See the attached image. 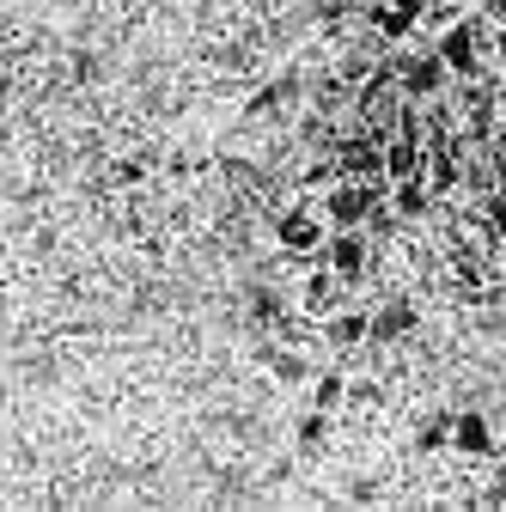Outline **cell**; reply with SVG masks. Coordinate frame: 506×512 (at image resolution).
Here are the masks:
<instances>
[{
	"mask_svg": "<svg viewBox=\"0 0 506 512\" xmlns=\"http://www.w3.org/2000/svg\"><path fill=\"white\" fill-rule=\"evenodd\" d=\"M488 19H476V13H464V19H452L446 31H433L427 43H433V55L446 61V74L452 80H476L482 68H488Z\"/></svg>",
	"mask_w": 506,
	"mask_h": 512,
	"instance_id": "6da1fadb",
	"label": "cell"
},
{
	"mask_svg": "<svg viewBox=\"0 0 506 512\" xmlns=\"http://www.w3.org/2000/svg\"><path fill=\"white\" fill-rule=\"evenodd\" d=\"M324 214L318 208H287V214H275V238H281V256H287V269H311V263H324Z\"/></svg>",
	"mask_w": 506,
	"mask_h": 512,
	"instance_id": "7a4b0ae2",
	"label": "cell"
},
{
	"mask_svg": "<svg viewBox=\"0 0 506 512\" xmlns=\"http://www.w3.org/2000/svg\"><path fill=\"white\" fill-rule=\"evenodd\" d=\"M318 256H324L342 281H366V275L378 269V250H372V232H366V226H330Z\"/></svg>",
	"mask_w": 506,
	"mask_h": 512,
	"instance_id": "3957f363",
	"label": "cell"
},
{
	"mask_svg": "<svg viewBox=\"0 0 506 512\" xmlns=\"http://www.w3.org/2000/svg\"><path fill=\"white\" fill-rule=\"evenodd\" d=\"M391 74H397V92L409 98V104H433L439 92H446V61L433 55V43L421 49V55H391Z\"/></svg>",
	"mask_w": 506,
	"mask_h": 512,
	"instance_id": "277c9868",
	"label": "cell"
},
{
	"mask_svg": "<svg viewBox=\"0 0 506 512\" xmlns=\"http://www.w3.org/2000/svg\"><path fill=\"white\" fill-rule=\"evenodd\" d=\"M372 202H378V183L336 177V183H324V202H318V214H324V226H366Z\"/></svg>",
	"mask_w": 506,
	"mask_h": 512,
	"instance_id": "5b68a950",
	"label": "cell"
},
{
	"mask_svg": "<svg viewBox=\"0 0 506 512\" xmlns=\"http://www.w3.org/2000/svg\"><path fill=\"white\" fill-rule=\"evenodd\" d=\"M452 452L458 458H494V421H488V409H452Z\"/></svg>",
	"mask_w": 506,
	"mask_h": 512,
	"instance_id": "8992f818",
	"label": "cell"
},
{
	"mask_svg": "<svg viewBox=\"0 0 506 512\" xmlns=\"http://www.w3.org/2000/svg\"><path fill=\"white\" fill-rule=\"evenodd\" d=\"M421 330V311H415V299H385L372 311V330H366V342L372 348H391V342H409Z\"/></svg>",
	"mask_w": 506,
	"mask_h": 512,
	"instance_id": "52a82bcc",
	"label": "cell"
},
{
	"mask_svg": "<svg viewBox=\"0 0 506 512\" xmlns=\"http://www.w3.org/2000/svg\"><path fill=\"white\" fill-rule=\"evenodd\" d=\"M342 287H348V281H342L330 263H311V269H305V287H299V311H305V317H330V311L342 305Z\"/></svg>",
	"mask_w": 506,
	"mask_h": 512,
	"instance_id": "ba28073f",
	"label": "cell"
},
{
	"mask_svg": "<svg viewBox=\"0 0 506 512\" xmlns=\"http://www.w3.org/2000/svg\"><path fill=\"white\" fill-rule=\"evenodd\" d=\"M318 324H324V342H330L336 354H354V348H366V330H372V311L336 305L330 317H318Z\"/></svg>",
	"mask_w": 506,
	"mask_h": 512,
	"instance_id": "9c48e42d",
	"label": "cell"
},
{
	"mask_svg": "<svg viewBox=\"0 0 506 512\" xmlns=\"http://www.w3.org/2000/svg\"><path fill=\"white\" fill-rule=\"evenodd\" d=\"M433 202H439V196L427 189V177H397V183H391V214H397V220H427Z\"/></svg>",
	"mask_w": 506,
	"mask_h": 512,
	"instance_id": "30bf717a",
	"label": "cell"
},
{
	"mask_svg": "<svg viewBox=\"0 0 506 512\" xmlns=\"http://www.w3.org/2000/svg\"><path fill=\"white\" fill-rule=\"evenodd\" d=\"M263 366H269L275 384H305V378H311V360H305L293 342H269V348H263Z\"/></svg>",
	"mask_w": 506,
	"mask_h": 512,
	"instance_id": "8fae6325",
	"label": "cell"
},
{
	"mask_svg": "<svg viewBox=\"0 0 506 512\" xmlns=\"http://www.w3.org/2000/svg\"><path fill=\"white\" fill-rule=\"evenodd\" d=\"M330 421H336V415H324V409H305V415L293 421V439H299L305 458H318L324 445H330Z\"/></svg>",
	"mask_w": 506,
	"mask_h": 512,
	"instance_id": "7c38bea8",
	"label": "cell"
},
{
	"mask_svg": "<svg viewBox=\"0 0 506 512\" xmlns=\"http://www.w3.org/2000/svg\"><path fill=\"white\" fill-rule=\"evenodd\" d=\"M342 397H348V372H342V366H330V372H318V378H311V409L342 415Z\"/></svg>",
	"mask_w": 506,
	"mask_h": 512,
	"instance_id": "4fadbf2b",
	"label": "cell"
},
{
	"mask_svg": "<svg viewBox=\"0 0 506 512\" xmlns=\"http://www.w3.org/2000/svg\"><path fill=\"white\" fill-rule=\"evenodd\" d=\"M446 439H452V409H427L415 421V452H439Z\"/></svg>",
	"mask_w": 506,
	"mask_h": 512,
	"instance_id": "5bb4252c",
	"label": "cell"
},
{
	"mask_svg": "<svg viewBox=\"0 0 506 512\" xmlns=\"http://www.w3.org/2000/svg\"><path fill=\"white\" fill-rule=\"evenodd\" d=\"M476 232L506 244V189H482V214H476Z\"/></svg>",
	"mask_w": 506,
	"mask_h": 512,
	"instance_id": "9a60e30c",
	"label": "cell"
},
{
	"mask_svg": "<svg viewBox=\"0 0 506 512\" xmlns=\"http://www.w3.org/2000/svg\"><path fill=\"white\" fill-rule=\"evenodd\" d=\"M452 281H458V287H464V293H470V287H476V293H482V287H488V256H482V250H470V244H464V250H458V256H452Z\"/></svg>",
	"mask_w": 506,
	"mask_h": 512,
	"instance_id": "2e32d148",
	"label": "cell"
},
{
	"mask_svg": "<svg viewBox=\"0 0 506 512\" xmlns=\"http://www.w3.org/2000/svg\"><path fill=\"white\" fill-rule=\"evenodd\" d=\"M311 25H318V31H342L348 19H354V0H311Z\"/></svg>",
	"mask_w": 506,
	"mask_h": 512,
	"instance_id": "e0dca14e",
	"label": "cell"
},
{
	"mask_svg": "<svg viewBox=\"0 0 506 512\" xmlns=\"http://www.w3.org/2000/svg\"><path fill=\"white\" fill-rule=\"evenodd\" d=\"M250 311H257V324H281V317H287V293L281 287H257V293H250Z\"/></svg>",
	"mask_w": 506,
	"mask_h": 512,
	"instance_id": "ac0fdd59",
	"label": "cell"
},
{
	"mask_svg": "<svg viewBox=\"0 0 506 512\" xmlns=\"http://www.w3.org/2000/svg\"><path fill=\"white\" fill-rule=\"evenodd\" d=\"M378 494H385V488H378L372 476H360V482H348V500H354V506H366V500H378Z\"/></svg>",
	"mask_w": 506,
	"mask_h": 512,
	"instance_id": "d6986e66",
	"label": "cell"
},
{
	"mask_svg": "<svg viewBox=\"0 0 506 512\" xmlns=\"http://www.w3.org/2000/svg\"><path fill=\"white\" fill-rule=\"evenodd\" d=\"M141 177H147L141 159H116V183H141Z\"/></svg>",
	"mask_w": 506,
	"mask_h": 512,
	"instance_id": "ffe728a7",
	"label": "cell"
},
{
	"mask_svg": "<svg viewBox=\"0 0 506 512\" xmlns=\"http://www.w3.org/2000/svg\"><path fill=\"white\" fill-rule=\"evenodd\" d=\"M494 31H500V37L488 43V61H500V68H506V25H494Z\"/></svg>",
	"mask_w": 506,
	"mask_h": 512,
	"instance_id": "44dd1931",
	"label": "cell"
},
{
	"mask_svg": "<svg viewBox=\"0 0 506 512\" xmlns=\"http://www.w3.org/2000/svg\"><path fill=\"white\" fill-rule=\"evenodd\" d=\"M446 7H464V0H446Z\"/></svg>",
	"mask_w": 506,
	"mask_h": 512,
	"instance_id": "7402d4cb",
	"label": "cell"
}]
</instances>
